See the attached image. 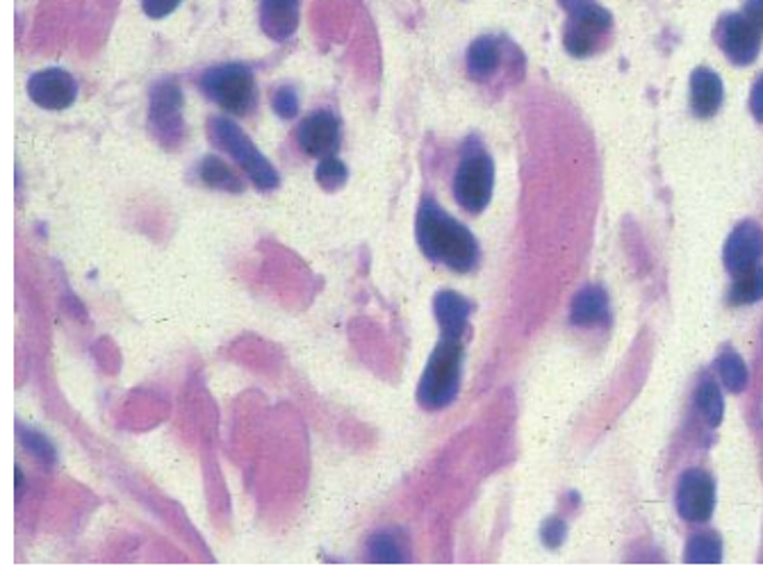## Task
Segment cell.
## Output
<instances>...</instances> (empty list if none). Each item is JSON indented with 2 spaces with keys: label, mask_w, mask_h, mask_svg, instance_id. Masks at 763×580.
<instances>
[{
  "label": "cell",
  "mask_w": 763,
  "mask_h": 580,
  "mask_svg": "<svg viewBox=\"0 0 763 580\" xmlns=\"http://www.w3.org/2000/svg\"><path fill=\"white\" fill-rule=\"evenodd\" d=\"M28 94L39 107L62 112L76 103L78 82L64 68H43L28 80Z\"/></svg>",
  "instance_id": "cell-9"
},
{
  "label": "cell",
  "mask_w": 763,
  "mask_h": 580,
  "mask_svg": "<svg viewBox=\"0 0 763 580\" xmlns=\"http://www.w3.org/2000/svg\"><path fill=\"white\" fill-rule=\"evenodd\" d=\"M205 96L230 114H246L256 103V82L244 64H221L207 68L201 78Z\"/></svg>",
  "instance_id": "cell-4"
},
{
  "label": "cell",
  "mask_w": 763,
  "mask_h": 580,
  "mask_svg": "<svg viewBox=\"0 0 763 580\" xmlns=\"http://www.w3.org/2000/svg\"><path fill=\"white\" fill-rule=\"evenodd\" d=\"M462 346L460 337H441L418 387V401L427 410H443L454 403L460 385Z\"/></svg>",
  "instance_id": "cell-2"
},
{
  "label": "cell",
  "mask_w": 763,
  "mask_h": 580,
  "mask_svg": "<svg viewBox=\"0 0 763 580\" xmlns=\"http://www.w3.org/2000/svg\"><path fill=\"white\" fill-rule=\"evenodd\" d=\"M199 178L207 184V188L219 190V192H230V194L238 192L240 194L244 190V184L240 182L236 171H230L226 162H221L215 155L203 157L201 167H199Z\"/></svg>",
  "instance_id": "cell-18"
},
{
  "label": "cell",
  "mask_w": 763,
  "mask_h": 580,
  "mask_svg": "<svg viewBox=\"0 0 763 580\" xmlns=\"http://www.w3.org/2000/svg\"><path fill=\"white\" fill-rule=\"evenodd\" d=\"M570 23L565 28V49L574 57H588L597 49V39L611 28V14L590 0H582L570 10Z\"/></svg>",
  "instance_id": "cell-7"
},
{
  "label": "cell",
  "mask_w": 763,
  "mask_h": 580,
  "mask_svg": "<svg viewBox=\"0 0 763 580\" xmlns=\"http://www.w3.org/2000/svg\"><path fill=\"white\" fill-rule=\"evenodd\" d=\"M743 18L763 37V0H748L743 8Z\"/></svg>",
  "instance_id": "cell-29"
},
{
  "label": "cell",
  "mask_w": 763,
  "mask_h": 580,
  "mask_svg": "<svg viewBox=\"0 0 763 580\" xmlns=\"http://www.w3.org/2000/svg\"><path fill=\"white\" fill-rule=\"evenodd\" d=\"M501 62L499 43L493 37L476 39L468 51V74L472 80H488Z\"/></svg>",
  "instance_id": "cell-17"
},
{
  "label": "cell",
  "mask_w": 763,
  "mask_h": 580,
  "mask_svg": "<svg viewBox=\"0 0 763 580\" xmlns=\"http://www.w3.org/2000/svg\"><path fill=\"white\" fill-rule=\"evenodd\" d=\"M495 167L493 159L479 146L468 149L454 176V196L462 210L472 215L483 212L493 198Z\"/></svg>",
  "instance_id": "cell-5"
},
{
  "label": "cell",
  "mask_w": 763,
  "mask_h": 580,
  "mask_svg": "<svg viewBox=\"0 0 763 580\" xmlns=\"http://www.w3.org/2000/svg\"><path fill=\"white\" fill-rule=\"evenodd\" d=\"M298 12H302V0H263V33L274 41L290 39L298 28Z\"/></svg>",
  "instance_id": "cell-13"
},
{
  "label": "cell",
  "mask_w": 763,
  "mask_h": 580,
  "mask_svg": "<svg viewBox=\"0 0 763 580\" xmlns=\"http://www.w3.org/2000/svg\"><path fill=\"white\" fill-rule=\"evenodd\" d=\"M719 371H721V378L725 383V387L734 394H741L746 387H748V366L743 362V358L734 353V351H725L721 358H719Z\"/></svg>",
  "instance_id": "cell-23"
},
{
  "label": "cell",
  "mask_w": 763,
  "mask_h": 580,
  "mask_svg": "<svg viewBox=\"0 0 763 580\" xmlns=\"http://www.w3.org/2000/svg\"><path fill=\"white\" fill-rule=\"evenodd\" d=\"M696 405L702 412L709 426H721L723 414H725V401H723L721 387L715 385L711 378L700 383V387L696 391Z\"/></svg>",
  "instance_id": "cell-21"
},
{
  "label": "cell",
  "mask_w": 763,
  "mask_h": 580,
  "mask_svg": "<svg viewBox=\"0 0 763 580\" xmlns=\"http://www.w3.org/2000/svg\"><path fill=\"white\" fill-rule=\"evenodd\" d=\"M418 242L429 260L456 273H468L479 262V244L472 232L433 201H424L418 212Z\"/></svg>",
  "instance_id": "cell-1"
},
{
  "label": "cell",
  "mask_w": 763,
  "mask_h": 580,
  "mask_svg": "<svg viewBox=\"0 0 763 580\" xmlns=\"http://www.w3.org/2000/svg\"><path fill=\"white\" fill-rule=\"evenodd\" d=\"M721 46L727 53V57L738 64L746 66L752 64L759 55L761 49V35L750 26L743 18V14H729L721 23Z\"/></svg>",
  "instance_id": "cell-12"
},
{
  "label": "cell",
  "mask_w": 763,
  "mask_h": 580,
  "mask_svg": "<svg viewBox=\"0 0 763 580\" xmlns=\"http://www.w3.org/2000/svg\"><path fill=\"white\" fill-rule=\"evenodd\" d=\"M151 130L169 149L182 142V91L174 80H162L151 91Z\"/></svg>",
  "instance_id": "cell-6"
},
{
  "label": "cell",
  "mask_w": 763,
  "mask_h": 580,
  "mask_svg": "<svg viewBox=\"0 0 763 580\" xmlns=\"http://www.w3.org/2000/svg\"><path fill=\"white\" fill-rule=\"evenodd\" d=\"M763 255V230L754 221L738 223L725 244V267L732 278L754 269Z\"/></svg>",
  "instance_id": "cell-10"
},
{
  "label": "cell",
  "mask_w": 763,
  "mask_h": 580,
  "mask_svg": "<svg viewBox=\"0 0 763 580\" xmlns=\"http://www.w3.org/2000/svg\"><path fill=\"white\" fill-rule=\"evenodd\" d=\"M750 109L754 114V119L763 124V76L756 80V85L752 87V96H750Z\"/></svg>",
  "instance_id": "cell-30"
},
{
  "label": "cell",
  "mask_w": 763,
  "mask_h": 580,
  "mask_svg": "<svg viewBox=\"0 0 763 580\" xmlns=\"http://www.w3.org/2000/svg\"><path fill=\"white\" fill-rule=\"evenodd\" d=\"M298 146L310 157H329L340 146V124L335 116L327 109L310 114L304 124L298 126Z\"/></svg>",
  "instance_id": "cell-11"
},
{
  "label": "cell",
  "mask_w": 763,
  "mask_h": 580,
  "mask_svg": "<svg viewBox=\"0 0 763 580\" xmlns=\"http://www.w3.org/2000/svg\"><path fill=\"white\" fill-rule=\"evenodd\" d=\"M315 178H317L321 190L335 192L346 182V178H349V171H346V165L342 159H338L335 155H329L319 162Z\"/></svg>",
  "instance_id": "cell-24"
},
{
  "label": "cell",
  "mask_w": 763,
  "mask_h": 580,
  "mask_svg": "<svg viewBox=\"0 0 763 580\" xmlns=\"http://www.w3.org/2000/svg\"><path fill=\"white\" fill-rule=\"evenodd\" d=\"M18 439H21L23 449H26L28 453H33L37 460H41L46 464L55 462V449L51 447L49 439H46L43 435H39L37 430H30L26 426H18Z\"/></svg>",
  "instance_id": "cell-25"
},
{
  "label": "cell",
  "mask_w": 763,
  "mask_h": 580,
  "mask_svg": "<svg viewBox=\"0 0 763 580\" xmlns=\"http://www.w3.org/2000/svg\"><path fill=\"white\" fill-rule=\"evenodd\" d=\"M684 560L688 565H721L723 560V542L713 532H698L686 544Z\"/></svg>",
  "instance_id": "cell-19"
},
{
  "label": "cell",
  "mask_w": 763,
  "mask_h": 580,
  "mask_svg": "<svg viewBox=\"0 0 763 580\" xmlns=\"http://www.w3.org/2000/svg\"><path fill=\"white\" fill-rule=\"evenodd\" d=\"M609 317V296L602 287L588 285L584 289L576 292L572 308H570V319L574 326H595V323H602Z\"/></svg>",
  "instance_id": "cell-16"
},
{
  "label": "cell",
  "mask_w": 763,
  "mask_h": 580,
  "mask_svg": "<svg viewBox=\"0 0 763 580\" xmlns=\"http://www.w3.org/2000/svg\"><path fill=\"white\" fill-rule=\"evenodd\" d=\"M369 560L381 565H399L406 560L404 546L392 532H377V536L367 544Z\"/></svg>",
  "instance_id": "cell-22"
},
{
  "label": "cell",
  "mask_w": 763,
  "mask_h": 580,
  "mask_svg": "<svg viewBox=\"0 0 763 580\" xmlns=\"http://www.w3.org/2000/svg\"><path fill=\"white\" fill-rule=\"evenodd\" d=\"M437 323H441V331L445 337H462L468 328L470 319V300L462 298L460 294L452 289H443L433 300Z\"/></svg>",
  "instance_id": "cell-15"
},
{
  "label": "cell",
  "mask_w": 763,
  "mask_h": 580,
  "mask_svg": "<svg viewBox=\"0 0 763 580\" xmlns=\"http://www.w3.org/2000/svg\"><path fill=\"white\" fill-rule=\"evenodd\" d=\"M271 103H274V109H276V114L281 116V119H292V116H296V112H298V96H296V91L292 87H281L274 94Z\"/></svg>",
  "instance_id": "cell-26"
},
{
  "label": "cell",
  "mask_w": 763,
  "mask_h": 580,
  "mask_svg": "<svg viewBox=\"0 0 763 580\" xmlns=\"http://www.w3.org/2000/svg\"><path fill=\"white\" fill-rule=\"evenodd\" d=\"M723 96H725V89H723V80L719 74L711 72V68H704V66L692 72V76H690L692 112L702 116V119H709V116H713L715 112L721 109Z\"/></svg>",
  "instance_id": "cell-14"
},
{
  "label": "cell",
  "mask_w": 763,
  "mask_h": 580,
  "mask_svg": "<svg viewBox=\"0 0 763 580\" xmlns=\"http://www.w3.org/2000/svg\"><path fill=\"white\" fill-rule=\"evenodd\" d=\"M715 507L713 478L702 469L684 472L677 487V510L682 519L690 524H704L711 519Z\"/></svg>",
  "instance_id": "cell-8"
},
{
  "label": "cell",
  "mask_w": 763,
  "mask_h": 580,
  "mask_svg": "<svg viewBox=\"0 0 763 580\" xmlns=\"http://www.w3.org/2000/svg\"><path fill=\"white\" fill-rule=\"evenodd\" d=\"M763 298V267H754L741 275L734 278V285L729 289V304L732 306H752Z\"/></svg>",
  "instance_id": "cell-20"
},
{
  "label": "cell",
  "mask_w": 763,
  "mask_h": 580,
  "mask_svg": "<svg viewBox=\"0 0 763 580\" xmlns=\"http://www.w3.org/2000/svg\"><path fill=\"white\" fill-rule=\"evenodd\" d=\"M541 538H543V542H545L549 549L561 546L563 540H565V521H561L559 517H549V519L543 524Z\"/></svg>",
  "instance_id": "cell-27"
},
{
  "label": "cell",
  "mask_w": 763,
  "mask_h": 580,
  "mask_svg": "<svg viewBox=\"0 0 763 580\" xmlns=\"http://www.w3.org/2000/svg\"><path fill=\"white\" fill-rule=\"evenodd\" d=\"M207 134H211V139L219 149H224L238 162L258 190L267 192L279 188V171L274 169L271 162L258 151V146L251 142L249 134L238 124L224 119V116H215V119L207 124Z\"/></svg>",
  "instance_id": "cell-3"
},
{
  "label": "cell",
  "mask_w": 763,
  "mask_h": 580,
  "mask_svg": "<svg viewBox=\"0 0 763 580\" xmlns=\"http://www.w3.org/2000/svg\"><path fill=\"white\" fill-rule=\"evenodd\" d=\"M182 0H142V10L151 18H165L178 10Z\"/></svg>",
  "instance_id": "cell-28"
}]
</instances>
